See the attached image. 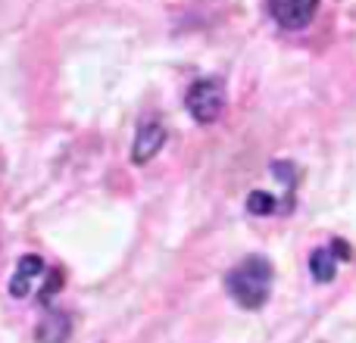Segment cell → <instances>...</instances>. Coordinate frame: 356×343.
Segmentation results:
<instances>
[{"label":"cell","mask_w":356,"mask_h":343,"mask_svg":"<svg viewBox=\"0 0 356 343\" xmlns=\"http://www.w3.org/2000/svg\"><path fill=\"white\" fill-rule=\"evenodd\" d=\"M184 103H188V112L197 119V122L209 125L216 122V119L222 116V110H225V91H222V81L219 78H200L191 85L188 97H184Z\"/></svg>","instance_id":"2"},{"label":"cell","mask_w":356,"mask_h":343,"mask_svg":"<svg viewBox=\"0 0 356 343\" xmlns=\"http://www.w3.org/2000/svg\"><path fill=\"white\" fill-rule=\"evenodd\" d=\"M163 144H166V128H163L160 122H147L141 131H138V141H135V150H131V160H135L138 166H144V162H150L156 153H160Z\"/></svg>","instance_id":"5"},{"label":"cell","mask_w":356,"mask_h":343,"mask_svg":"<svg viewBox=\"0 0 356 343\" xmlns=\"http://www.w3.org/2000/svg\"><path fill=\"white\" fill-rule=\"evenodd\" d=\"M309 275L319 284H328L338 275V253H334L332 246H319V250L309 256Z\"/></svg>","instance_id":"6"},{"label":"cell","mask_w":356,"mask_h":343,"mask_svg":"<svg viewBox=\"0 0 356 343\" xmlns=\"http://www.w3.org/2000/svg\"><path fill=\"white\" fill-rule=\"evenodd\" d=\"M38 278H47V265H44V259L41 256H22L19 265H16V271H13V278H10V294L16 296V300L29 296Z\"/></svg>","instance_id":"4"},{"label":"cell","mask_w":356,"mask_h":343,"mask_svg":"<svg viewBox=\"0 0 356 343\" xmlns=\"http://www.w3.org/2000/svg\"><path fill=\"white\" fill-rule=\"evenodd\" d=\"M247 209H250L253 215H272L278 209L275 196L266 194V190H253L250 196H247Z\"/></svg>","instance_id":"8"},{"label":"cell","mask_w":356,"mask_h":343,"mask_svg":"<svg viewBox=\"0 0 356 343\" xmlns=\"http://www.w3.org/2000/svg\"><path fill=\"white\" fill-rule=\"evenodd\" d=\"M316 6L319 0H269V12L275 16V22L282 28H307L316 16Z\"/></svg>","instance_id":"3"},{"label":"cell","mask_w":356,"mask_h":343,"mask_svg":"<svg viewBox=\"0 0 356 343\" xmlns=\"http://www.w3.org/2000/svg\"><path fill=\"white\" fill-rule=\"evenodd\" d=\"M69 337V319L63 312H50L38 328V343H63Z\"/></svg>","instance_id":"7"},{"label":"cell","mask_w":356,"mask_h":343,"mask_svg":"<svg viewBox=\"0 0 356 343\" xmlns=\"http://www.w3.org/2000/svg\"><path fill=\"white\" fill-rule=\"evenodd\" d=\"M225 287L238 306L259 309L269 300V290H272V262L266 256H247L244 262L228 271Z\"/></svg>","instance_id":"1"}]
</instances>
